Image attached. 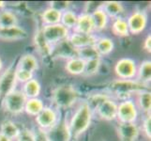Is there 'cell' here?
Wrapping results in <instances>:
<instances>
[{
  "label": "cell",
  "mask_w": 151,
  "mask_h": 141,
  "mask_svg": "<svg viewBox=\"0 0 151 141\" xmlns=\"http://www.w3.org/2000/svg\"><path fill=\"white\" fill-rule=\"evenodd\" d=\"M91 119L92 111L90 110L86 102H84L76 109L75 113L73 114L70 121L69 130L70 137L76 138L83 133H85L91 123Z\"/></svg>",
  "instance_id": "cell-1"
},
{
  "label": "cell",
  "mask_w": 151,
  "mask_h": 141,
  "mask_svg": "<svg viewBox=\"0 0 151 141\" xmlns=\"http://www.w3.org/2000/svg\"><path fill=\"white\" fill-rule=\"evenodd\" d=\"M147 86L142 84L138 81H134L132 80H116L114 81L111 86L110 88L111 90L117 95L118 98L121 99H125L127 100V97L132 95V94L135 93L137 94L141 91L147 90Z\"/></svg>",
  "instance_id": "cell-2"
},
{
  "label": "cell",
  "mask_w": 151,
  "mask_h": 141,
  "mask_svg": "<svg viewBox=\"0 0 151 141\" xmlns=\"http://www.w3.org/2000/svg\"><path fill=\"white\" fill-rule=\"evenodd\" d=\"M78 98H79V92L71 86L57 87L53 91V101L59 108L66 109L72 106Z\"/></svg>",
  "instance_id": "cell-3"
},
{
  "label": "cell",
  "mask_w": 151,
  "mask_h": 141,
  "mask_svg": "<svg viewBox=\"0 0 151 141\" xmlns=\"http://www.w3.org/2000/svg\"><path fill=\"white\" fill-rule=\"evenodd\" d=\"M43 39L49 45H53L67 40L70 36V30L62 24L44 25L40 30Z\"/></svg>",
  "instance_id": "cell-4"
},
{
  "label": "cell",
  "mask_w": 151,
  "mask_h": 141,
  "mask_svg": "<svg viewBox=\"0 0 151 141\" xmlns=\"http://www.w3.org/2000/svg\"><path fill=\"white\" fill-rule=\"evenodd\" d=\"M3 106L7 112L10 114H20L24 110L27 97L20 90H13L3 99Z\"/></svg>",
  "instance_id": "cell-5"
},
{
  "label": "cell",
  "mask_w": 151,
  "mask_h": 141,
  "mask_svg": "<svg viewBox=\"0 0 151 141\" xmlns=\"http://www.w3.org/2000/svg\"><path fill=\"white\" fill-rule=\"evenodd\" d=\"M114 72L121 80H132L137 74L136 63L132 59L124 57L116 62Z\"/></svg>",
  "instance_id": "cell-6"
},
{
  "label": "cell",
  "mask_w": 151,
  "mask_h": 141,
  "mask_svg": "<svg viewBox=\"0 0 151 141\" xmlns=\"http://www.w3.org/2000/svg\"><path fill=\"white\" fill-rule=\"evenodd\" d=\"M36 122H37L39 129L43 131H49L58 122V114L56 110L49 106H44V108L36 116Z\"/></svg>",
  "instance_id": "cell-7"
},
{
  "label": "cell",
  "mask_w": 151,
  "mask_h": 141,
  "mask_svg": "<svg viewBox=\"0 0 151 141\" xmlns=\"http://www.w3.org/2000/svg\"><path fill=\"white\" fill-rule=\"evenodd\" d=\"M138 116V109L136 104L132 100H124L117 104L116 118L119 122H134Z\"/></svg>",
  "instance_id": "cell-8"
},
{
  "label": "cell",
  "mask_w": 151,
  "mask_h": 141,
  "mask_svg": "<svg viewBox=\"0 0 151 141\" xmlns=\"http://www.w3.org/2000/svg\"><path fill=\"white\" fill-rule=\"evenodd\" d=\"M16 77H15V68L12 66L8 68L0 76V99H3L9 93L15 90L16 86Z\"/></svg>",
  "instance_id": "cell-9"
},
{
  "label": "cell",
  "mask_w": 151,
  "mask_h": 141,
  "mask_svg": "<svg viewBox=\"0 0 151 141\" xmlns=\"http://www.w3.org/2000/svg\"><path fill=\"white\" fill-rule=\"evenodd\" d=\"M129 31L132 34H139L147 27V15L145 12L138 10L133 12L127 20Z\"/></svg>",
  "instance_id": "cell-10"
},
{
  "label": "cell",
  "mask_w": 151,
  "mask_h": 141,
  "mask_svg": "<svg viewBox=\"0 0 151 141\" xmlns=\"http://www.w3.org/2000/svg\"><path fill=\"white\" fill-rule=\"evenodd\" d=\"M97 39L98 38L94 34H84L78 32H73L70 34L69 38H68V40H70V43L75 49H80L86 46L94 45Z\"/></svg>",
  "instance_id": "cell-11"
},
{
  "label": "cell",
  "mask_w": 151,
  "mask_h": 141,
  "mask_svg": "<svg viewBox=\"0 0 151 141\" xmlns=\"http://www.w3.org/2000/svg\"><path fill=\"white\" fill-rule=\"evenodd\" d=\"M117 132L122 141H135L139 137L140 131L134 122H119Z\"/></svg>",
  "instance_id": "cell-12"
},
{
  "label": "cell",
  "mask_w": 151,
  "mask_h": 141,
  "mask_svg": "<svg viewBox=\"0 0 151 141\" xmlns=\"http://www.w3.org/2000/svg\"><path fill=\"white\" fill-rule=\"evenodd\" d=\"M96 111L99 116L105 121H114L116 119L117 104L112 99L108 98L98 107Z\"/></svg>",
  "instance_id": "cell-13"
},
{
  "label": "cell",
  "mask_w": 151,
  "mask_h": 141,
  "mask_svg": "<svg viewBox=\"0 0 151 141\" xmlns=\"http://www.w3.org/2000/svg\"><path fill=\"white\" fill-rule=\"evenodd\" d=\"M27 37V31L19 25H13V27L0 28V40L7 41H14L23 40Z\"/></svg>",
  "instance_id": "cell-14"
},
{
  "label": "cell",
  "mask_w": 151,
  "mask_h": 141,
  "mask_svg": "<svg viewBox=\"0 0 151 141\" xmlns=\"http://www.w3.org/2000/svg\"><path fill=\"white\" fill-rule=\"evenodd\" d=\"M47 134L51 141H69L70 138L69 125L66 122H57Z\"/></svg>",
  "instance_id": "cell-15"
},
{
  "label": "cell",
  "mask_w": 151,
  "mask_h": 141,
  "mask_svg": "<svg viewBox=\"0 0 151 141\" xmlns=\"http://www.w3.org/2000/svg\"><path fill=\"white\" fill-rule=\"evenodd\" d=\"M94 25L91 18V14L83 13L78 16V21L76 27L74 28V32L84 33V34H93L94 32Z\"/></svg>",
  "instance_id": "cell-16"
},
{
  "label": "cell",
  "mask_w": 151,
  "mask_h": 141,
  "mask_svg": "<svg viewBox=\"0 0 151 141\" xmlns=\"http://www.w3.org/2000/svg\"><path fill=\"white\" fill-rule=\"evenodd\" d=\"M38 65L39 63H38L37 59H36L33 55L27 54V55H24L23 56H21V59H19L15 69L34 74V72L38 69Z\"/></svg>",
  "instance_id": "cell-17"
},
{
  "label": "cell",
  "mask_w": 151,
  "mask_h": 141,
  "mask_svg": "<svg viewBox=\"0 0 151 141\" xmlns=\"http://www.w3.org/2000/svg\"><path fill=\"white\" fill-rule=\"evenodd\" d=\"M65 68L67 72L70 74L73 75L83 74L86 68V61L78 56L72 57L70 59H68V61L66 62Z\"/></svg>",
  "instance_id": "cell-18"
},
{
  "label": "cell",
  "mask_w": 151,
  "mask_h": 141,
  "mask_svg": "<svg viewBox=\"0 0 151 141\" xmlns=\"http://www.w3.org/2000/svg\"><path fill=\"white\" fill-rule=\"evenodd\" d=\"M91 18L93 21V25H94L95 31H101L105 28L109 20V17L104 12V10L101 9V7L97 9L91 13Z\"/></svg>",
  "instance_id": "cell-19"
},
{
  "label": "cell",
  "mask_w": 151,
  "mask_h": 141,
  "mask_svg": "<svg viewBox=\"0 0 151 141\" xmlns=\"http://www.w3.org/2000/svg\"><path fill=\"white\" fill-rule=\"evenodd\" d=\"M61 16H62V10H59L58 9L52 7L44 10L42 15H41V20H42L44 25H55V24H60Z\"/></svg>",
  "instance_id": "cell-20"
},
{
  "label": "cell",
  "mask_w": 151,
  "mask_h": 141,
  "mask_svg": "<svg viewBox=\"0 0 151 141\" xmlns=\"http://www.w3.org/2000/svg\"><path fill=\"white\" fill-rule=\"evenodd\" d=\"M41 90V86L40 82L37 79H30L29 81L25 82L23 87L22 92L24 94L27 99H32V98H38Z\"/></svg>",
  "instance_id": "cell-21"
},
{
  "label": "cell",
  "mask_w": 151,
  "mask_h": 141,
  "mask_svg": "<svg viewBox=\"0 0 151 141\" xmlns=\"http://www.w3.org/2000/svg\"><path fill=\"white\" fill-rule=\"evenodd\" d=\"M56 44L58 45V49H56V54L57 56H59V57H66L68 59H70L72 57L77 56L76 49L71 45L68 39Z\"/></svg>",
  "instance_id": "cell-22"
},
{
  "label": "cell",
  "mask_w": 151,
  "mask_h": 141,
  "mask_svg": "<svg viewBox=\"0 0 151 141\" xmlns=\"http://www.w3.org/2000/svg\"><path fill=\"white\" fill-rule=\"evenodd\" d=\"M101 9L104 10V12L107 14L108 17L111 18H118L119 15L122 14L124 12V8L121 3L116 1H108L105 2L102 6Z\"/></svg>",
  "instance_id": "cell-23"
},
{
  "label": "cell",
  "mask_w": 151,
  "mask_h": 141,
  "mask_svg": "<svg viewBox=\"0 0 151 141\" xmlns=\"http://www.w3.org/2000/svg\"><path fill=\"white\" fill-rule=\"evenodd\" d=\"M44 108L43 102L39 98H32V99H27L25 102L24 106V110L30 116L36 117L37 115L40 114V112Z\"/></svg>",
  "instance_id": "cell-24"
},
{
  "label": "cell",
  "mask_w": 151,
  "mask_h": 141,
  "mask_svg": "<svg viewBox=\"0 0 151 141\" xmlns=\"http://www.w3.org/2000/svg\"><path fill=\"white\" fill-rule=\"evenodd\" d=\"M95 49L97 50L98 54L101 56H106L110 54L114 49V43L109 38H100L97 39L94 44Z\"/></svg>",
  "instance_id": "cell-25"
},
{
  "label": "cell",
  "mask_w": 151,
  "mask_h": 141,
  "mask_svg": "<svg viewBox=\"0 0 151 141\" xmlns=\"http://www.w3.org/2000/svg\"><path fill=\"white\" fill-rule=\"evenodd\" d=\"M137 81L142 84L147 85L151 79V62L145 60L140 65L139 70H137Z\"/></svg>",
  "instance_id": "cell-26"
},
{
  "label": "cell",
  "mask_w": 151,
  "mask_h": 141,
  "mask_svg": "<svg viewBox=\"0 0 151 141\" xmlns=\"http://www.w3.org/2000/svg\"><path fill=\"white\" fill-rule=\"evenodd\" d=\"M19 133L20 129L17 127V125L10 121H3L1 126H0V134L6 135L7 137L10 138L12 140L13 138H17Z\"/></svg>",
  "instance_id": "cell-27"
},
{
  "label": "cell",
  "mask_w": 151,
  "mask_h": 141,
  "mask_svg": "<svg viewBox=\"0 0 151 141\" xmlns=\"http://www.w3.org/2000/svg\"><path fill=\"white\" fill-rule=\"evenodd\" d=\"M112 31L114 35L119 36V37L128 36L129 34V31L127 21L121 17L114 19V23L112 25Z\"/></svg>",
  "instance_id": "cell-28"
},
{
  "label": "cell",
  "mask_w": 151,
  "mask_h": 141,
  "mask_svg": "<svg viewBox=\"0 0 151 141\" xmlns=\"http://www.w3.org/2000/svg\"><path fill=\"white\" fill-rule=\"evenodd\" d=\"M17 17L10 10H1L0 12V28L9 27L17 25Z\"/></svg>",
  "instance_id": "cell-29"
},
{
  "label": "cell",
  "mask_w": 151,
  "mask_h": 141,
  "mask_svg": "<svg viewBox=\"0 0 151 141\" xmlns=\"http://www.w3.org/2000/svg\"><path fill=\"white\" fill-rule=\"evenodd\" d=\"M137 104L142 111L148 114L151 108V93L147 90L137 93Z\"/></svg>",
  "instance_id": "cell-30"
},
{
  "label": "cell",
  "mask_w": 151,
  "mask_h": 141,
  "mask_svg": "<svg viewBox=\"0 0 151 141\" xmlns=\"http://www.w3.org/2000/svg\"><path fill=\"white\" fill-rule=\"evenodd\" d=\"M76 52H77V56L80 57L82 59H84L85 61L101 59V56L98 54V52L95 49L94 45L86 46V47L80 48V49H76Z\"/></svg>",
  "instance_id": "cell-31"
},
{
  "label": "cell",
  "mask_w": 151,
  "mask_h": 141,
  "mask_svg": "<svg viewBox=\"0 0 151 141\" xmlns=\"http://www.w3.org/2000/svg\"><path fill=\"white\" fill-rule=\"evenodd\" d=\"M77 21H78V16L74 12L69 10V9L65 10V12H62L60 24L63 25L64 27H67L69 30L70 28H75Z\"/></svg>",
  "instance_id": "cell-32"
},
{
  "label": "cell",
  "mask_w": 151,
  "mask_h": 141,
  "mask_svg": "<svg viewBox=\"0 0 151 141\" xmlns=\"http://www.w3.org/2000/svg\"><path fill=\"white\" fill-rule=\"evenodd\" d=\"M108 98L109 97L104 95V94H95V95H92L89 97L86 103L88 104V106H89L90 110L93 112V111H96L98 107Z\"/></svg>",
  "instance_id": "cell-33"
},
{
  "label": "cell",
  "mask_w": 151,
  "mask_h": 141,
  "mask_svg": "<svg viewBox=\"0 0 151 141\" xmlns=\"http://www.w3.org/2000/svg\"><path fill=\"white\" fill-rule=\"evenodd\" d=\"M100 67H101V59L87 60L86 61V68L83 74H86L87 76L95 74L99 71V69H100Z\"/></svg>",
  "instance_id": "cell-34"
},
{
  "label": "cell",
  "mask_w": 151,
  "mask_h": 141,
  "mask_svg": "<svg viewBox=\"0 0 151 141\" xmlns=\"http://www.w3.org/2000/svg\"><path fill=\"white\" fill-rule=\"evenodd\" d=\"M36 45H37L38 49L41 52L42 54H52V46L49 45L45 41V40L43 39L42 35H41V32H38L37 36H36Z\"/></svg>",
  "instance_id": "cell-35"
},
{
  "label": "cell",
  "mask_w": 151,
  "mask_h": 141,
  "mask_svg": "<svg viewBox=\"0 0 151 141\" xmlns=\"http://www.w3.org/2000/svg\"><path fill=\"white\" fill-rule=\"evenodd\" d=\"M15 77H16V80L18 82L24 83V84L25 82H27L30 79H32L33 74L32 72H25V71L15 69Z\"/></svg>",
  "instance_id": "cell-36"
},
{
  "label": "cell",
  "mask_w": 151,
  "mask_h": 141,
  "mask_svg": "<svg viewBox=\"0 0 151 141\" xmlns=\"http://www.w3.org/2000/svg\"><path fill=\"white\" fill-rule=\"evenodd\" d=\"M16 139L17 141H35L34 132L28 129L22 130V131H20Z\"/></svg>",
  "instance_id": "cell-37"
},
{
  "label": "cell",
  "mask_w": 151,
  "mask_h": 141,
  "mask_svg": "<svg viewBox=\"0 0 151 141\" xmlns=\"http://www.w3.org/2000/svg\"><path fill=\"white\" fill-rule=\"evenodd\" d=\"M34 138L35 141H51L47 132L40 129H38L37 131L34 132Z\"/></svg>",
  "instance_id": "cell-38"
},
{
  "label": "cell",
  "mask_w": 151,
  "mask_h": 141,
  "mask_svg": "<svg viewBox=\"0 0 151 141\" xmlns=\"http://www.w3.org/2000/svg\"><path fill=\"white\" fill-rule=\"evenodd\" d=\"M143 130L145 135L150 138L151 137V117L150 115H147V118L144 119V124H143Z\"/></svg>",
  "instance_id": "cell-39"
},
{
  "label": "cell",
  "mask_w": 151,
  "mask_h": 141,
  "mask_svg": "<svg viewBox=\"0 0 151 141\" xmlns=\"http://www.w3.org/2000/svg\"><path fill=\"white\" fill-rule=\"evenodd\" d=\"M144 48L147 50L148 53H150L151 51V36L148 35L147 39L145 40V43H144Z\"/></svg>",
  "instance_id": "cell-40"
},
{
  "label": "cell",
  "mask_w": 151,
  "mask_h": 141,
  "mask_svg": "<svg viewBox=\"0 0 151 141\" xmlns=\"http://www.w3.org/2000/svg\"><path fill=\"white\" fill-rule=\"evenodd\" d=\"M0 141H12V139L7 137L6 135H4L2 134H0Z\"/></svg>",
  "instance_id": "cell-41"
},
{
  "label": "cell",
  "mask_w": 151,
  "mask_h": 141,
  "mask_svg": "<svg viewBox=\"0 0 151 141\" xmlns=\"http://www.w3.org/2000/svg\"><path fill=\"white\" fill-rule=\"evenodd\" d=\"M5 6V2H2V1H0V9H2L3 7Z\"/></svg>",
  "instance_id": "cell-42"
},
{
  "label": "cell",
  "mask_w": 151,
  "mask_h": 141,
  "mask_svg": "<svg viewBox=\"0 0 151 141\" xmlns=\"http://www.w3.org/2000/svg\"><path fill=\"white\" fill-rule=\"evenodd\" d=\"M2 67H3V63H2V60L0 59V71L2 70Z\"/></svg>",
  "instance_id": "cell-43"
}]
</instances>
